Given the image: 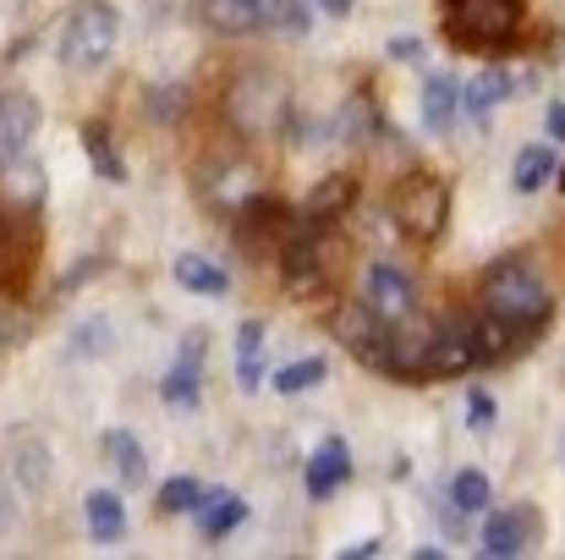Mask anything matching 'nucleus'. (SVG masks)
<instances>
[{
    "instance_id": "obj_1",
    "label": "nucleus",
    "mask_w": 565,
    "mask_h": 560,
    "mask_svg": "<svg viewBox=\"0 0 565 560\" xmlns=\"http://www.w3.org/2000/svg\"><path fill=\"white\" fill-rule=\"evenodd\" d=\"M550 308H555V297L527 264H500L483 281V319H494L511 347H527L550 325Z\"/></svg>"
},
{
    "instance_id": "obj_2",
    "label": "nucleus",
    "mask_w": 565,
    "mask_h": 560,
    "mask_svg": "<svg viewBox=\"0 0 565 560\" xmlns=\"http://www.w3.org/2000/svg\"><path fill=\"white\" fill-rule=\"evenodd\" d=\"M522 28V0H445V33L461 50H505Z\"/></svg>"
},
{
    "instance_id": "obj_3",
    "label": "nucleus",
    "mask_w": 565,
    "mask_h": 560,
    "mask_svg": "<svg viewBox=\"0 0 565 560\" xmlns=\"http://www.w3.org/2000/svg\"><path fill=\"white\" fill-rule=\"evenodd\" d=\"M390 214H395V225H401L412 242H434V236L445 231V220H450V192H445L439 177L412 171L406 182L390 192Z\"/></svg>"
},
{
    "instance_id": "obj_4",
    "label": "nucleus",
    "mask_w": 565,
    "mask_h": 560,
    "mask_svg": "<svg viewBox=\"0 0 565 560\" xmlns=\"http://www.w3.org/2000/svg\"><path fill=\"white\" fill-rule=\"evenodd\" d=\"M203 17L220 33H308L297 0H203Z\"/></svg>"
},
{
    "instance_id": "obj_5",
    "label": "nucleus",
    "mask_w": 565,
    "mask_h": 560,
    "mask_svg": "<svg viewBox=\"0 0 565 560\" xmlns=\"http://www.w3.org/2000/svg\"><path fill=\"white\" fill-rule=\"evenodd\" d=\"M116 6H105V0H88V6H77L72 11V22H66V33H61V61L72 66V72H94V66H105V55L116 50Z\"/></svg>"
},
{
    "instance_id": "obj_6",
    "label": "nucleus",
    "mask_w": 565,
    "mask_h": 560,
    "mask_svg": "<svg viewBox=\"0 0 565 560\" xmlns=\"http://www.w3.org/2000/svg\"><path fill=\"white\" fill-rule=\"evenodd\" d=\"M363 303L374 308L379 319H406L417 308V286L401 264H374L369 281H363Z\"/></svg>"
},
{
    "instance_id": "obj_7",
    "label": "nucleus",
    "mask_w": 565,
    "mask_h": 560,
    "mask_svg": "<svg viewBox=\"0 0 565 560\" xmlns=\"http://www.w3.org/2000/svg\"><path fill=\"white\" fill-rule=\"evenodd\" d=\"M33 133H39V105L28 94H6L0 99V171H11L28 155Z\"/></svg>"
},
{
    "instance_id": "obj_8",
    "label": "nucleus",
    "mask_w": 565,
    "mask_h": 560,
    "mask_svg": "<svg viewBox=\"0 0 565 560\" xmlns=\"http://www.w3.org/2000/svg\"><path fill=\"white\" fill-rule=\"evenodd\" d=\"M533 539H539V511H500V517H489V528H483V556L494 560H511V556H527L533 550Z\"/></svg>"
},
{
    "instance_id": "obj_9",
    "label": "nucleus",
    "mask_w": 565,
    "mask_h": 560,
    "mask_svg": "<svg viewBox=\"0 0 565 560\" xmlns=\"http://www.w3.org/2000/svg\"><path fill=\"white\" fill-rule=\"evenodd\" d=\"M347 478H352V451H347V440H324V445L313 451V462H308V495L324 500V495L341 489Z\"/></svg>"
},
{
    "instance_id": "obj_10",
    "label": "nucleus",
    "mask_w": 565,
    "mask_h": 560,
    "mask_svg": "<svg viewBox=\"0 0 565 560\" xmlns=\"http://www.w3.org/2000/svg\"><path fill=\"white\" fill-rule=\"evenodd\" d=\"M352 203V182L347 177H335V182H324L308 203H302V214H297V231H330L335 225V214Z\"/></svg>"
},
{
    "instance_id": "obj_11",
    "label": "nucleus",
    "mask_w": 565,
    "mask_h": 560,
    "mask_svg": "<svg viewBox=\"0 0 565 560\" xmlns=\"http://www.w3.org/2000/svg\"><path fill=\"white\" fill-rule=\"evenodd\" d=\"M203 336H188V347H182V358H177V369L166 373V401L171 406H198V373H203Z\"/></svg>"
},
{
    "instance_id": "obj_12",
    "label": "nucleus",
    "mask_w": 565,
    "mask_h": 560,
    "mask_svg": "<svg viewBox=\"0 0 565 560\" xmlns=\"http://www.w3.org/2000/svg\"><path fill=\"white\" fill-rule=\"evenodd\" d=\"M456 77L450 72H434L428 83H423V127L428 133H450V121H456Z\"/></svg>"
},
{
    "instance_id": "obj_13",
    "label": "nucleus",
    "mask_w": 565,
    "mask_h": 560,
    "mask_svg": "<svg viewBox=\"0 0 565 560\" xmlns=\"http://www.w3.org/2000/svg\"><path fill=\"white\" fill-rule=\"evenodd\" d=\"M83 511H88V528H94V539H99V545H121V533H127V506H121V495L94 489Z\"/></svg>"
},
{
    "instance_id": "obj_14",
    "label": "nucleus",
    "mask_w": 565,
    "mask_h": 560,
    "mask_svg": "<svg viewBox=\"0 0 565 560\" xmlns=\"http://www.w3.org/2000/svg\"><path fill=\"white\" fill-rule=\"evenodd\" d=\"M177 281H182L188 292H198V297H225V292H231V275H225L214 258H203V253H182V258H177Z\"/></svg>"
},
{
    "instance_id": "obj_15",
    "label": "nucleus",
    "mask_w": 565,
    "mask_h": 560,
    "mask_svg": "<svg viewBox=\"0 0 565 560\" xmlns=\"http://www.w3.org/2000/svg\"><path fill=\"white\" fill-rule=\"evenodd\" d=\"M511 94V72H500V66H489V72H478L472 83H467V110H472V121H489L494 116V105Z\"/></svg>"
},
{
    "instance_id": "obj_16",
    "label": "nucleus",
    "mask_w": 565,
    "mask_h": 560,
    "mask_svg": "<svg viewBox=\"0 0 565 560\" xmlns=\"http://www.w3.org/2000/svg\"><path fill=\"white\" fill-rule=\"evenodd\" d=\"M258 379H264V325L247 319L236 330V384L242 390H258Z\"/></svg>"
},
{
    "instance_id": "obj_17",
    "label": "nucleus",
    "mask_w": 565,
    "mask_h": 560,
    "mask_svg": "<svg viewBox=\"0 0 565 560\" xmlns=\"http://www.w3.org/2000/svg\"><path fill=\"white\" fill-rule=\"evenodd\" d=\"M198 506H203V539H225V533L247 517V506H242L231 489H209Z\"/></svg>"
},
{
    "instance_id": "obj_18",
    "label": "nucleus",
    "mask_w": 565,
    "mask_h": 560,
    "mask_svg": "<svg viewBox=\"0 0 565 560\" xmlns=\"http://www.w3.org/2000/svg\"><path fill=\"white\" fill-rule=\"evenodd\" d=\"M105 462L121 473V484H143V473H149V467H143V451H138V440H132L127 429H110V434H105Z\"/></svg>"
},
{
    "instance_id": "obj_19",
    "label": "nucleus",
    "mask_w": 565,
    "mask_h": 560,
    "mask_svg": "<svg viewBox=\"0 0 565 560\" xmlns=\"http://www.w3.org/2000/svg\"><path fill=\"white\" fill-rule=\"evenodd\" d=\"M550 171H555V155L544 149V144H533L522 160H516V171H511V182H516V192H539V187L550 182Z\"/></svg>"
},
{
    "instance_id": "obj_20",
    "label": "nucleus",
    "mask_w": 565,
    "mask_h": 560,
    "mask_svg": "<svg viewBox=\"0 0 565 560\" xmlns=\"http://www.w3.org/2000/svg\"><path fill=\"white\" fill-rule=\"evenodd\" d=\"M450 500H456V511H483V506H489V473H478V467L456 473Z\"/></svg>"
},
{
    "instance_id": "obj_21",
    "label": "nucleus",
    "mask_w": 565,
    "mask_h": 560,
    "mask_svg": "<svg viewBox=\"0 0 565 560\" xmlns=\"http://www.w3.org/2000/svg\"><path fill=\"white\" fill-rule=\"evenodd\" d=\"M324 373H330V363H324V358H308V363H291V369H280L275 390H280V395H297V390H313V384H324Z\"/></svg>"
},
{
    "instance_id": "obj_22",
    "label": "nucleus",
    "mask_w": 565,
    "mask_h": 560,
    "mask_svg": "<svg viewBox=\"0 0 565 560\" xmlns=\"http://www.w3.org/2000/svg\"><path fill=\"white\" fill-rule=\"evenodd\" d=\"M17 478H22V489H44L50 462H44V445H39V440H33V445H22V456H17Z\"/></svg>"
},
{
    "instance_id": "obj_23",
    "label": "nucleus",
    "mask_w": 565,
    "mask_h": 560,
    "mask_svg": "<svg viewBox=\"0 0 565 560\" xmlns=\"http://www.w3.org/2000/svg\"><path fill=\"white\" fill-rule=\"evenodd\" d=\"M198 500H203V489H198L192 478H171V484L160 489V511H166V517H177V511H192Z\"/></svg>"
},
{
    "instance_id": "obj_24",
    "label": "nucleus",
    "mask_w": 565,
    "mask_h": 560,
    "mask_svg": "<svg viewBox=\"0 0 565 560\" xmlns=\"http://www.w3.org/2000/svg\"><path fill=\"white\" fill-rule=\"evenodd\" d=\"M88 155H94V166H99V177H105V182H121V177H127V166L110 155V144H105V133H99V127H88Z\"/></svg>"
},
{
    "instance_id": "obj_25",
    "label": "nucleus",
    "mask_w": 565,
    "mask_h": 560,
    "mask_svg": "<svg viewBox=\"0 0 565 560\" xmlns=\"http://www.w3.org/2000/svg\"><path fill=\"white\" fill-rule=\"evenodd\" d=\"M22 258H28V247L17 242V231L0 220V281H11L17 270H22Z\"/></svg>"
},
{
    "instance_id": "obj_26",
    "label": "nucleus",
    "mask_w": 565,
    "mask_h": 560,
    "mask_svg": "<svg viewBox=\"0 0 565 560\" xmlns=\"http://www.w3.org/2000/svg\"><path fill=\"white\" fill-rule=\"evenodd\" d=\"M467 423L472 429H494V395L489 390H472L467 395Z\"/></svg>"
},
{
    "instance_id": "obj_27",
    "label": "nucleus",
    "mask_w": 565,
    "mask_h": 560,
    "mask_svg": "<svg viewBox=\"0 0 565 560\" xmlns=\"http://www.w3.org/2000/svg\"><path fill=\"white\" fill-rule=\"evenodd\" d=\"M544 127H550V138H555V144H565V105H550Z\"/></svg>"
},
{
    "instance_id": "obj_28",
    "label": "nucleus",
    "mask_w": 565,
    "mask_h": 560,
    "mask_svg": "<svg viewBox=\"0 0 565 560\" xmlns=\"http://www.w3.org/2000/svg\"><path fill=\"white\" fill-rule=\"evenodd\" d=\"M390 55H395V61H417V55H423V44H417V39H395V44H390Z\"/></svg>"
},
{
    "instance_id": "obj_29",
    "label": "nucleus",
    "mask_w": 565,
    "mask_h": 560,
    "mask_svg": "<svg viewBox=\"0 0 565 560\" xmlns=\"http://www.w3.org/2000/svg\"><path fill=\"white\" fill-rule=\"evenodd\" d=\"M347 556H352V560H363V556H379V539H363V545H352Z\"/></svg>"
},
{
    "instance_id": "obj_30",
    "label": "nucleus",
    "mask_w": 565,
    "mask_h": 560,
    "mask_svg": "<svg viewBox=\"0 0 565 560\" xmlns=\"http://www.w3.org/2000/svg\"><path fill=\"white\" fill-rule=\"evenodd\" d=\"M319 6H324L330 17H347V11H352V0H319Z\"/></svg>"
},
{
    "instance_id": "obj_31",
    "label": "nucleus",
    "mask_w": 565,
    "mask_h": 560,
    "mask_svg": "<svg viewBox=\"0 0 565 560\" xmlns=\"http://www.w3.org/2000/svg\"><path fill=\"white\" fill-rule=\"evenodd\" d=\"M0 347H6V319H0Z\"/></svg>"
},
{
    "instance_id": "obj_32",
    "label": "nucleus",
    "mask_w": 565,
    "mask_h": 560,
    "mask_svg": "<svg viewBox=\"0 0 565 560\" xmlns=\"http://www.w3.org/2000/svg\"><path fill=\"white\" fill-rule=\"evenodd\" d=\"M561 187H565V171H561Z\"/></svg>"
}]
</instances>
